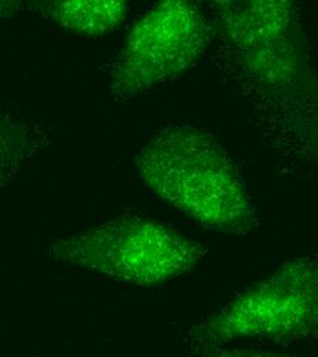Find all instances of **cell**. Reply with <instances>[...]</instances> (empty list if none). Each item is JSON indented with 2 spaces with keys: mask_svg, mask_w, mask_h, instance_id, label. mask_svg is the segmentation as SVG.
<instances>
[{
  "mask_svg": "<svg viewBox=\"0 0 318 357\" xmlns=\"http://www.w3.org/2000/svg\"><path fill=\"white\" fill-rule=\"evenodd\" d=\"M212 22L198 0H157L131 26L110 68V91L131 100L188 72L203 56Z\"/></svg>",
  "mask_w": 318,
  "mask_h": 357,
  "instance_id": "obj_5",
  "label": "cell"
},
{
  "mask_svg": "<svg viewBox=\"0 0 318 357\" xmlns=\"http://www.w3.org/2000/svg\"><path fill=\"white\" fill-rule=\"evenodd\" d=\"M317 335L318 259L302 257L192 327L188 342L196 354H206L241 340L285 344Z\"/></svg>",
  "mask_w": 318,
  "mask_h": 357,
  "instance_id": "obj_4",
  "label": "cell"
},
{
  "mask_svg": "<svg viewBox=\"0 0 318 357\" xmlns=\"http://www.w3.org/2000/svg\"><path fill=\"white\" fill-rule=\"evenodd\" d=\"M209 20L278 126L318 151V79L309 63L298 0H203Z\"/></svg>",
  "mask_w": 318,
  "mask_h": 357,
  "instance_id": "obj_1",
  "label": "cell"
},
{
  "mask_svg": "<svg viewBox=\"0 0 318 357\" xmlns=\"http://www.w3.org/2000/svg\"><path fill=\"white\" fill-rule=\"evenodd\" d=\"M51 257L122 283L152 287L189 272L206 248L172 227L140 216L95 225L51 246Z\"/></svg>",
  "mask_w": 318,
  "mask_h": 357,
  "instance_id": "obj_3",
  "label": "cell"
},
{
  "mask_svg": "<svg viewBox=\"0 0 318 357\" xmlns=\"http://www.w3.org/2000/svg\"><path fill=\"white\" fill-rule=\"evenodd\" d=\"M26 3L28 0H0V24L11 20Z\"/></svg>",
  "mask_w": 318,
  "mask_h": 357,
  "instance_id": "obj_8",
  "label": "cell"
},
{
  "mask_svg": "<svg viewBox=\"0 0 318 357\" xmlns=\"http://www.w3.org/2000/svg\"><path fill=\"white\" fill-rule=\"evenodd\" d=\"M131 0H28L25 8L86 38L114 32L128 15Z\"/></svg>",
  "mask_w": 318,
  "mask_h": 357,
  "instance_id": "obj_6",
  "label": "cell"
},
{
  "mask_svg": "<svg viewBox=\"0 0 318 357\" xmlns=\"http://www.w3.org/2000/svg\"><path fill=\"white\" fill-rule=\"evenodd\" d=\"M49 142V131L42 123L0 106V190Z\"/></svg>",
  "mask_w": 318,
  "mask_h": 357,
  "instance_id": "obj_7",
  "label": "cell"
},
{
  "mask_svg": "<svg viewBox=\"0 0 318 357\" xmlns=\"http://www.w3.org/2000/svg\"><path fill=\"white\" fill-rule=\"evenodd\" d=\"M136 165L144 184L191 222L224 234L258 228L244 180L210 132L169 126L140 150Z\"/></svg>",
  "mask_w": 318,
  "mask_h": 357,
  "instance_id": "obj_2",
  "label": "cell"
}]
</instances>
